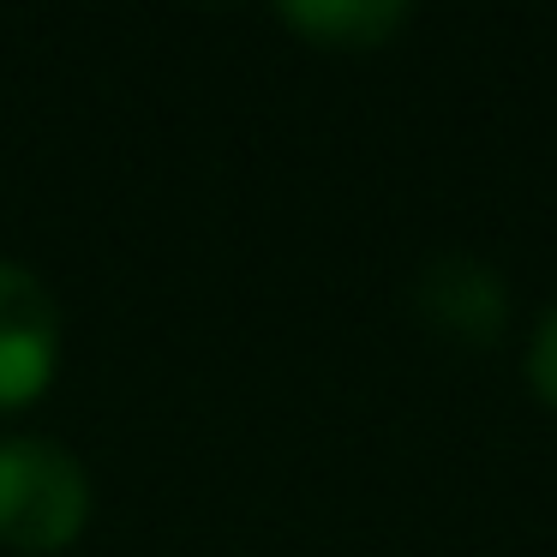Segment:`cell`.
<instances>
[{
	"mask_svg": "<svg viewBox=\"0 0 557 557\" xmlns=\"http://www.w3.org/2000/svg\"><path fill=\"white\" fill-rule=\"evenodd\" d=\"M90 516V480L66 449L42 437L0 444V545L13 552H61Z\"/></svg>",
	"mask_w": 557,
	"mask_h": 557,
	"instance_id": "obj_1",
	"label": "cell"
},
{
	"mask_svg": "<svg viewBox=\"0 0 557 557\" xmlns=\"http://www.w3.org/2000/svg\"><path fill=\"white\" fill-rule=\"evenodd\" d=\"M61 360V312L30 270L0 258V413L42 396Z\"/></svg>",
	"mask_w": 557,
	"mask_h": 557,
	"instance_id": "obj_2",
	"label": "cell"
},
{
	"mask_svg": "<svg viewBox=\"0 0 557 557\" xmlns=\"http://www.w3.org/2000/svg\"><path fill=\"white\" fill-rule=\"evenodd\" d=\"M420 312L425 324H437L456 342H497V330L509 318L504 276L468 252H437L420 270Z\"/></svg>",
	"mask_w": 557,
	"mask_h": 557,
	"instance_id": "obj_3",
	"label": "cell"
},
{
	"mask_svg": "<svg viewBox=\"0 0 557 557\" xmlns=\"http://www.w3.org/2000/svg\"><path fill=\"white\" fill-rule=\"evenodd\" d=\"M282 25L306 30L318 49H377L408 25L401 0H306V7H282Z\"/></svg>",
	"mask_w": 557,
	"mask_h": 557,
	"instance_id": "obj_4",
	"label": "cell"
},
{
	"mask_svg": "<svg viewBox=\"0 0 557 557\" xmlns=\"http://www.w3.org/2000/svg\"><path fill=\"white\" fill-rule=\"evenodd\" d=\"M528 377L533 389H540L545 408H557V312L540 324V336H533V354H528Z\"/></svg>",
	"mask_w": 557,
	"mask_h": 557,
	"instance_id": "obj_5",
	"label": "cell"
}]
</instances>
